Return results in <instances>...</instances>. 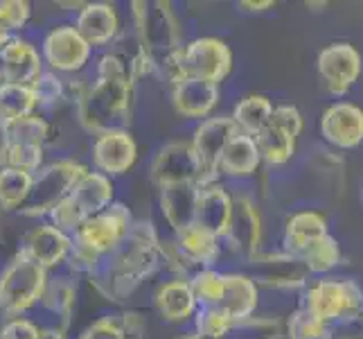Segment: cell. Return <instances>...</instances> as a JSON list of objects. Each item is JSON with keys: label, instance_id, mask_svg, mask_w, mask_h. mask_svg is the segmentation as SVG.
Listing matches in <instances>:
<instances>
[{"label": "cell", "instance_id": "36", "mask_svg": "<svg viewBox=\"0 0 363 339\" xmlns=\"http://www.w3.org/2000/svg\"><path fill=\"white\" fill-rule=\"evenodd\" d=\"M300 260L305 262V267L309 269V274H328L334 267H339L341 262V247L336 242V237L325 235L318 242H314L309 249H305L300 254Z\"/></svg>", "mask_w": 363, "mask_h": 339}, {"label": "cell", "instance_id": "45", "mask_svg": "<svg viewBox=\"0 0 363 339\" xmlns=\"http://www.w3.org/2000/svg\"><path fill=\"white\" fill-rule=\"evenodd\" d=\"M9 149H11L9 127L5 122H0V170L9 166Z\"/></svg>", "mask_w": 363, "mask_h": 339}, {"label": "cell", "instance_id": "11", "mask_svg": "<svg viewBox=\"0 0 363 339\" xmlns=\"http://www.w3.org/2000/svg\"><path fill=\"white\" fill-rule=\"evenodd\" d=\"M316 66L328 91L332 95H345L359 80L363 61L352 43L339 41L320 50Z\"/></svg>", "mask_w": 363, "mask_h": 339}, {"label": "cell", "instance_id": "34", "mask_svg": "<svg viewBox=\"0 0 363 339\" xmlns=\"http://www.w3.org/2000/svg\"><path fill=\"white\" fill-rule=\"evenodd\" d=\"M41 303L45 306V310H50L55 317L64 321V330H66L68 319L74 310V303H77V285H74L70 279H66V276L48 281Z\"/></svg>", "mask_w": 363, "mask_h": 339}, {"label": "cell", "instance_id": "4", "mask_svg": "<svg viewBox=\"0 0 363 339\" xmlns=\"http://www.w3.org/2000/svg\"><path fill=\"white\" fill-rule=\"evenodd\" d=\"M113 190L116 188L111 177H106L102 172L89 170L74 183V188L64 202L50 212L52 226H57V229H61L68 235H74L84 222H89L91 217L99 215V212L113 204Z\"/></svg>", "mask_w": 363, "mask_h": 339}, {"label": "cell", "instance_id": "38", "mask_svg": "<svg viewBox=\"0 0 363 339\" xmlns=\"http://www.w3.org/2000/svg\"><path fill=\"white\" fill-rule=\"evenodd\" d=\"M286 337L289 339H334V330L330 323L309 315L305 308L291 312L286 321Z\"/></svg>", "mask_w": 363, "mask_h": 339}, {"label": "cell", "instance_id": "50", "mask_svg": "<svg viewBox=\"0 0 363 339\" xmlns=\"http://www.w3.org/2000/svg\"><path fill=\"white\" fill-rule=\"evenodd\" d=\"M361 202H363V188H361Z\"/></svg>", "mask_w": 363, "mask_h": 339}, {"label": "cell", "instance_id": "5", "mask_svg": "<svg viewBox=\"0 0 363 339\" xmlns=\"http://www.w3.org/2000/svg\"><path fill=\"white\" fill-rule=\"evenodd\" d=\"M48 269L18 251L16 258L0 271V310L11 319L41 303L48 287Z\"/></svg>", "mask_w": 363, "mask_h": 339}, {"label": "cell", "instance_id": "48", "mask_svg": "<svg viewBox=\"0 0 363 339\" xmlns=\"http://www.w3.org/2000/svg\"><path fill=\"white\" fill-rule=\"evenodd\" d=\"M11 41V36H9V32L7 30H3V28H0V50H3L7 43Z\"/></svg>", "mask_w": 363, "mask_h": 339}, {"label": "cell", "instance_id": "18", "mask_svg": "<svg viewBox=\"0 0 363 339\" xmlns=\"http://www.w3.org/2000/svg\"><path fill=\"white\" fill-rule=\"evenodd\" d=\"M0 72H3V84L32 86L45 72L43 55L30 41L11 39L0 50Z\"/></svg>", "mask_w": 363, "mask_h": 339}, {"label": "cell", "instance_id": "10", "mask_svg": "<svg viewBox=\"0 0 363 339\" xmlns=\"http://www.w3.org/2000/svg\"><path fill=\"white\" fill-rule=\"evenodd\" d=\"M93 48L82 39L74 25H59L43 39V61L52 72H77L89 64Z\"/></svg>", "mask_w": 363, "mask_h": 339}, {"label": "cell", "instance_id": "28", "mask_svg": "<svg viewBox=\"0 0 363 339\" xmlns=\"http://www.w3.org/2000/svg\"><path fill=\"white\" fill-rule=\"evenodd\" d=\"M257 283L246 274H226V294L221 308L237 321V328L248 319H253L257 308Z\"/></svg>", "mask_w": 363, "mask_h": 339}, {"label": "cell", "instance_id": "51", "mask_svg": "<svg viewBox=\"0 0 363 339\" xmlns=\"http://www.w3.org/2000/svg\"><path fill=\"white\" fill-rule=\"evenodd\" d=\"M361 325H363V315H361Z\"/></svg>", "mask_w": 363, "mask_h": 339}, {"label": "cell", "instance_id": "17", "mask_svg": "<svg viewBox=\"0 0 363 339\" xmlns=\"http://www.w3.org/2000/svg\"><path fill=\"white\" fill-rule=\"evenodd\" d=\"M138 158V145L127 129L99 134L93 143V163L97 172L106 177H118L133 168Z\"/></svg>", "mask_w": 363, "mask_h": 339}, {"label": "cell", "instance_id": "35", "mask_svg": "<svg viewBox=\"0 0 363 339\" xmlns=\"http://www.w3.org/2000/svg\"><path fill=\"white\" fill-rule=\"evenodd\" d=\"M192 294L196 298L199 308L208 306H221L223 294H226V274L217 269H199L190 279Z\"/></svg>", "mask_w": 363, "mask_h": 339}, {"label": "cell", "instance_id": "7", "mask_svg": "<svg viewBox=\"0 0 363 339\" xmlns=\"http://www.w3.org/2000/svg\"><path fill=\"white\" fill-rule=\"evenodd\" d=\"M86 172H89L86 166H82L79 161H72V158H64V161L50 163V166L41 168L39 174H34L32 193L18 212H23V215H28V217L50 215V212L70 195L74 183H77Z\"/></svg>", "mask_w": 363, "mask_h": 339}, {"label": "cell", "instance_id": "24", "mask_svg": "<svg viewBox=\"0 0 363 339\" xmlns=\"http://www.w3.org/2000/svg\"><path fill=\"white\" fill-rule=\"evenodd\" d=\"M303 308L325 323L341 321L345 317V281L323 279L307 287Z\"/></svg>", "mask_w": 363, "mask_h": 339}, {"label": "cell", "instance_id": "25", "mask_svg": "<svg viewBox=\"0 0 363 339\" xmlns=\"http://www.w3.org/2000/svg\"><path fill=\"white\" fill-rule=\"evenodd\" d=\"M328 217L318 210H300L296 215H291L284 224V251L291 256L303 254L305 249H309L314 242H318L320 237L330 235L328 231Z\"/></svg>", "mask_w": 363, "mask_h": 339}, {"label": "cell", "instance_id": "47", "mask_svg": "<svg viewBox=\"0 0 363 339\" xmlns=\"http://www.w3.org/2000/svg\"><path fill=\"white\" fill-rule=\"evenodd\" d=\"M39 339H66L64 328H41Z\"/></svg>", "mask_w": 363, "mask_h": 339}, {"label": "cell", "instance_id": "23", "mask_svg": "<svg viewBox=\"0 0 363 339\" xmlns=\"http://www.w3.org/2000/svg\"><path fill=\"white\" fill-rule=\"evenodd\" d=\"M235 210V197L219 183L201 188L196 202V224L212 231L223 240Z\"/></svg>", "mask_w": 363, "mask_h": 339}, {"label": "cell", "instance_id": "26", "mask_svg": "<svg viewBox=\"0 0 363 339\" xmlns=\"http://www.w3.org/2000/svg\"><path fill=\"white\" fill-rule=\"evenodd\" d=\"M177 244L183 251V256L192 262V267L199 271V269H210L219 260L223 240L194 222L185 231L177 233Z\"/></svg>", "mask_w": 363, "mask_h": 339}, {"label": "cell", "instance_id": "41", "mask_svg": "<svg viewBox=\"0 0 363 339\" xmlns=\"http://www.w3.org/2000/svg\"><path fill=\"white\" fill-rule=\"evenodd\" d=\"M271 124H275L278 129L298 138L300 131H303V113H300L294 104H278L273 109Z\"/></svg>", "mask_w": 363, "mask_h": 339}, {"label": "cell", "instance_id": "12", "mask_svg": "<svg viewBox=\"0 0 363 339\" xmlns=\"http://www.w3.org/2000/svg\"><path fill=\"white\" fill-rule=\"evenodd\" d=\"M9 166L25 172H36L43 161V143L48 138V122L32 113L14 124H9Z\"/></svg>", "mask_w": 363, "mask_h": 339}, {"label": "cell", "instance_id": "37", "mask_svg": "<svg viewBox=\"0 0 363 339\" xmlns=\"http://www.w3.org/2000/svg\"><path fill=\"white\" fill-rule=\"evenodd\" d=\"M194 328L199 339H223L237 328V321L221 306H208L196 310Z\"/></svg>", "mask_w": 363, "mask_h": 339}, {"label": "cell", "instance_id": "15", "mask_svg": "<svg viewBox=\"0 0 363 339\" xmlns=\"http://www.w3.org/2000/svg\"><path fill=\"white\" fill-rule=\"evenodd\" d=\"M320 134L339 149H354L363 143V109L352 102H334L323 111Z\"/></svg>", "mask_w": 363, "mask_h": 339}, {"label": "cell", "instance_id": "1", "mask_svg": "<svg viewBox=\"0 0 363 339\" xmlns=\"http://www.w3.org/2000/svg\"><path fill=\"white\" fill-rule=\"evenodd\" d=\"M162 262L160 237L152 222H133L129 235L97 260L89 274L91 283L108 301H124L131 296L143 281L154 276Z\"/></svg>", "mask_w": 363, "mask_h": 339}, {"label": "cell", "instance_id": "8", "mask_svg": "<svg viewBox=\"0 0 363 339\" xmlns=\"http://www.w3.org/2000/svg\"><path fill=\"white\" fill-rule=\"evenodd\" d=\"M240 131L233 118H208L196 127L192 147L199 163L196 185L208 188L219 181V163L223 156V149L230 143V138Z\"/></svg>", "mask_w": 363, "mask_h": 339}, {"label": "cell", "instance_id": "42", "mask_svg": "<svg viewBox=\"0 0 363 339\" xmlns=\"http://www.w3.org/2000/svg\"><path fill=\"white\" fill-rule=\"evenodd\" d=\"M77 339H127L118 317H102L93 321Z\"/></svg>", "mask_w": 363, "mask_h": 339}, {"label": "cell", "instance_id": "30", "mask_svg": "<svg viewBox=\"0 0 363 339\" xmlns=\"http://www.w3.org/2000/svg\"><path fill=\"white\" fill-rule=\"evenodd\" d=\"M273 102L267 95H246L233 109V122L242 134L255 138L264 131L273 120Z\"/></svg>", "mask_w": 363, "mask_h": 339}, {"label": "cell", "instance_id": "52", "mask_svg": "<svg viewBox=\"0 0 363 339\" xmlns=\"http://www.w3.org/2000/svg\"><path fill=\"white\" fill-rule=\"evenodd\" d=\"M267 339H271V337H267ZM273 339H275V337H273Z\"/></svg>", "mask_w": 363, "mask_h": 339}, {"label": "cell", "instance_id": "6", "mask_svg": "<svg viewBox=\"0 0 363 339\" xmlns=\"http://www.w3.org/2000/svg\"><path fill=\"white\" fill-rule=\"evenodd\" d=\"M131 7L138 43L156 59V64L183 48L181 25L169 3L158 0V3H133Z\"/></svg>", "mask_w": 363, "mask_h": 339}, {"label": "cell", "instance_id": "9", "mask_svg": "<svg viewBox=\"0 0 363 339\" xmlns=\"http://www.w3.org/2000/svg\"><path fill=\"white\" fill-rule=\"evenodd\" d=\"M181 55L187 77H196L203 82L221 84L233 68L230 48L215 36H201V39L190 41L183 45Z\"/></svg>", "mask_w": 363, "mask_h": 339}, {"label": "cell", "instance_id": "29", "mask_svg": "<svg viewBox=\"0 0 363 339\" xmlns=\"http://www.w3.org/2000/svg\"><path fill=\"white\" fill-rule=\"evenodd\" d=\"M259 161H262V156H259L255 138L237 131L230 138L226 149H223L219 172L226 174V177H233V179H244V177H250V174L259 168Z\"/></svg>", "mask_w": 363, "mask_h": 339}, {"label": "cell", "instance_id": "31", "mask_svg": "<svg viewBox=\"0 0 363 339\" xmlns=\"http://www.w3.org/2000/svg\"><path fill=\"white\" fill-rule=\"evenodd\" d=\"M36 107L39 104H36L32 86L0 84V122H5L7 127L32 116Z\"/></svg>", "mask_w": 363, "mask_h": 339}, {"label": "cell", "instance_id": "13", "mask_svg": "<svg viewBox=\"0 0 363 339\" xmlns=\"http://www.w3.org/2000/svg\"><path fill=\"white\" fill-rule=\"evenodd\" d=\"M199 163L192 141H174L158 149L152 163V179L158 188L174 185V183H196Z\"/></svg>", "mask_w": 363, "mask_h": 339}, {"label": "cell", "instance_id": "3", "mask_svg": "<svg viewBox=\"0 0 363 339\" xmlns=\"http://www.w3.org/2000/svg\"><path fill=\"white\" fill-rule=\"evenodd\" d=\"M131 77H95L77 102V116L84 129L99 136L124 129L131 116Z\"/></svg>", "mask_w": 363, "mask_h": 339}, {"label": "cell", "instance_id": "39", "mask_svg": "<svg viewBox=\"0 0 363 339\" xmlns=\"http://www.w3.org/2000/svg\"><path fill=\"white\" fill-rule=\"evenodd\" d=\"M32 91L36 95V104L39 107H50L57 104L61 97L66 95V82L59 77L57 72H43L39 80L32 84Z\"/></svg>", "mask_w": 363, "mask_h": 339}, {"label": "cell", "instance_id": "22", "mask_svg": "<svg viewBox=\"0 0 363 339\" xmlns=\"http://www.w3.org/2000/svg\"><path fill=\"white\" fill-rule=\"evenodd\" d=\"M199 193H201V188L192 181L160 188V210L174 233H181L196 222Z\"/></svg>", "mask_w": 363, "mask_h": 339}, {"label": "cell", "instance_id": "14", "mask_svg": "<svg viewBox=\"0 0 363 339\" xmlns=\"http://www.w3.org/2000/svg\"><path fill=\"white\" fill-rule=\"evenodd\" d=\"M253 265V279L255 283H262L275 290H294V287H303L309 279V269L298 256H291L282 251V254H267L255 256L250 260Z\"/></svg>", "mask_w": 363, "mask_h": 339}, {"label": "cell", "instance_id": "46", "mask_svg": "<svg viewBox=\"0 0 363 339\" xmlns=\"http://www.w3.org/2000/svg\"><path fill=\"white\" fill-rule=\"evenodd\" d=\"M240 7L242 9H246V11H264V9H269V7H273V3L271 0H264V3H240Z\"/></svg>", "mask_w": 363, "mask_h": 339}, {"label": "cell", "instance_id": "43", "mask_svg": "<svg viewBox=\"0 0 363 339\" xmlns=\"http://www.w3.org/2000/svg\"><path fill=\"white\" fill-rule=\"evenodd\" d=\"M39 335L41 328H36V323L23 317H14L0 325V339H39Z\"/></svg>", "mask_w": 363, "mask_h": 339}, {"label": "cell", "instance_id": "44", "mask_svg": "<svg viewBox=\"0 0 363 339\" xmlns=\"http://www.w3.org/2000/svg\"><path fill=\"white\" fill-rule=\"evenodd\" d=\"M120 319V325L127 339H140L143 333H145V319L138 315V312H124V315L118 317Z\"/></svg>", "mask_w": 363, "mask_h": 339}, {"label": "cell", "instance_id": "32", "mask_svg": "<svg viewBox=\"0 0 363 339\" xmlns=\"http://www.w3.org/2000/svg\"><path fill=\"white\" fill-rule=\"evenodd\" d=\"M34 174L18 168L0 170V208L3 210H21L32 193Z\"/></svg>", "mask_w": 363, "mask_h": 339}, {"label": "cell", "instance_id": "21", "mask_svg": "<svg viewBox=\"0 0 363 339\" xmlns=\"http://www.w3.org/2000/svg\"><path fill=\"white\" fill-rule=\"evenodd\" d=\"M74 30L91 48L108 45L120 32L118 11L108 3H89L79 9L77 18H74Z\"/></svg>", "mask_w": 363, "mask_h": 339}, {"label": "cell", "instance_id": "40", "mask_svg": "<svg viewBox=\"0 0 363 339\" xmlns=\"http://www.w3.org/2000/svg\"><path fill=\"white\" fill-rule=\"evenodd\" d=\"M32 16L30 3L25 0H0V28L7 32L23 30Z\"/></svg>", "mask_w": 363, "mask_h": 339}, {"label": "cell", "instance_id": "20", "mask_svg": "<svg viewBox=\"0 0 363 339\" xmlns=\"http://www.w3.org/2000/svg\"><path fill=\"white\" fill-rule=\"evenodd\" d=\"M219 84L196 77H185L172 86V104L183 118H208L219 104Z\"/></svg>", "mask_w": 363, "mask_h": 339}, {"label": "cell", "instance_id": "19", "mask_svg": "<svg viewBox=\"0 0 363 339\" xmlns=\"http://www.w3.org/2000/svg\"><path fill=\"white\" fill-rule=\"evenodd\" d=\"M21 251L43 269H52L59 267L61 262H68V256L72 251V235L64 233L52 224L36 226L28 235L25 247Z\"/></svg>", "mask_w": 363, "mask_h": 339}, {"label": "cell", "instance_id": "27", "mask_svg": "<svg viewBox=\"0 0 363 339\" xmlns=\"http://www.w3.org/2000/svg\"><path fill=\"white\" fill-rule=\"evenodd\" d=\"M154 303L156 310L160 312V317L169 323H183L187 319H192L199 308L187 279H174L167 281L165 285H160L154 296Z\"/></svg>", "mask_w": 363, "mask_h": 339}, {"label": "cell", "instance_id": "33", "mask_svg": "<svg viewBox=\"0 0 363 339\" xmlns=\"http://www.w3.org/2000/svg\"><path fill=\"white\" fill-rule=\"evenodd\" d=\"M255 143H257L262 161L271 163V166H284V163L291 161L296 152V138L278 129L275 124H269L264 131L257 134Z\"/></svg>", "mask_w": 363, "mask_h": 339}, {"label": "cell", "instance_id": "2", "mask_svg": "<svg viewBox=\"0 0 363 339\" xmlns=\"http://www.w3.org/2000/svg\"><path fill=\"white\" fill-rule=\"evenodd\" d=\"M131 226V210L120 202H113L99 215L84 222L72 235V251L68 256L70 267L74 271L91 274L97 260L111 254L129 235Z\"/></svg>", "mask_w": 363, "mask_h": 339}, {"label": "cell", "instance_id": "16", "mask_svg": "<svg viewBox=\"0 0 363 339\" xmlns=\"http://www.w3.org/2000/svg\"><path fill=\"white\" fill-rule=\"evenodd\" d=\"M262 240V220L255 204L248 197H235V210L226 235H223V244L237 256L246 260H253L257 256Z\"/></svg>", "mask_w": 363, "mask_h": 339}, {"label": "cell", "instance_id": "49", "mask_svg": "<svg viewBox=\"0 0 363 339\" xmlns=\"http://www.w3.org/2000/svg\"><path fill=\"white\" fill-rule=\"evenodd\" d=\"M0 84H3V72H0Z\"/></svg>", "mask_w": 363, "mask_h": 339}]
</instances>
